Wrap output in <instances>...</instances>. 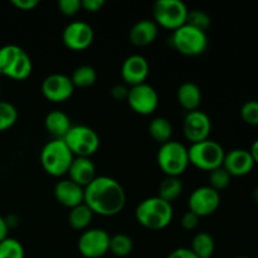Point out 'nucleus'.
Listing matches in <instances>:
<instances>
[{
  "label": "nucleus",
  "instance_id": "35",
  "mask_svg": "<svg viewBox=\"0 0 258 258\" xmlns=\"http://www.w3.org/2000/svg\"><path fill=\"white\" fill-rule=\"evenodd\" d=\"M199 219L201 218H199L197 214H194L193 212H185V213L183 214V217H181V227H183L185 231H193V229H196L197 227H198Z\"/></svg>",
  "mask_w": 258,
  "mask_h": 258
},
{
  "label": "nucleus",
  "instance_id": "38",
  "mask_svg": "<svg viewBox=\"0 0 258 258\" xmlns=\"http://www.w3.org/2000/svg\"><path fill=\"white\" fill-rule=\"evenodd\" d=\"M12 5L23 12H29L39 5V0H12Z\"/></svg>",
  "mask_w": 258,
  "mask_h": 258
},
{
  "label": "nucleus",
  "instance_id": "20",
  "mask_svg": "<svg viewBox=\"0 0 258 258\" xmlns=\"http://www.w3.org/2000/svg\"><path fill=\"white\" fill-rule=\"evenodd\" d=\"M68 179L86 188L96 178V166L90 158H75L70 169Z\"/></svg>",
  "mask_w": 258,
  "mask_h": 258
},
{
  "label": "nucleus",
  "instance_id": "25",
  "mask_svg": "<svg viewBox=\"0 0 258 258\" xmlns=\"http://www.w3.org/2000/svg\"><path fill=\"white\" fill-rule=\"evenodd\" d=\"M216 249L214 238L207 232H199L191 239L190 251L198 258H211Z\"/></svg>",
  "mask_w": 258,
  "mask_h": 258
},
{
  "label": "nucleus",
  "instance_id": "22",
  "mask_svg": "<svg viewBox=\"0 0 258 258\" xmlns=\"http://www.w3.org/2000/svg\"><path fill=\"white\" fill-rule=\"evenodd\" d=\"M176 100L179 105L188 112L199 108L202 102V91L194 82H184L176 91Z\"/></svg>",
  "mask_w": 258,
  "mask_h": 258
},
{
  "label": "nucleus",
  "instance_id": "17",
  "mask_svg": "<svg viewBox=\"0 0 258 258\" xmlns=\"http://www.w3.org/2000/svg\"><path fill=\"white\" fill-rule=\"evenodd\" d=\"M54 198L66 208H75L85 202V188L70 179H62L54 185Z\"/></svg>",
  "mask_w": 258,
  "mask_h": 258
},
{
  "label": "nucleus",
  "instance_id": "13",
  "mask_svg": "<svg viewBox=\"0 0 258 258\" xmlns=\"http://www.w3.org/2000/svg\"><path fill=\"white\" fill-rule=\"evenodd\" d=\"M42 93L45 100L53 103H60L70 100L75 92L71 77L63 73H52L42 82Z\"/></svg>",
  "mask_w": 258,
  "mask_h": 258
},
{
  "label": "nucleus",
  "instance_id": "6",
  "mask_svg": "<svg viewBox=\"0 0 258 258\" xmlns=\"http://www.w3.org/2000/svg\"><path fill=\"white\" fill-rule=\"evenodd\" d=\"M224 155L226 151L223 146L211 139L191 144L188 148L189 164L204 171H212L221 168L223 165Z\"/></svg>",
  "mask_w": 258,
  "mask_h": 258
},
{
  "label": "nucleus",
  "instance_id": "8",
  "mask_svg": "<svg viewBox=\"0 0 258 258\" xmlns=\"http://www.w3.org/2000/svg\"><path fill=\"white\" fill-rule=\"evenodd\" d=\"M63 141L75 158H90L100 149V136L92 127L73 125Z\"/></svg>",
  "mask_w": 258,
  "mask_h": 258
},
{
  "label": "nucleus",
  "instance_id": "31",
  "mask_svg": "<svg viewBox=\"0 0 258 258\" xmlns=\"http://www.w3.org/2000/svg\"><path fill=\"white\" fill-rule=\"evenodd\" d=\"M185 24L190 25V27L196 28V29H199L202 30V32L207 33V30H208V28L211 27L212 24V19L211 17H209L208 13H206L204 10L194 9V10H189Z\"/></svg>",
  "mask_w": 258,
  "mask_h": 258
},
{
  "label": "nucleus",
  "instance_id": "24",
  "mask_svg": "<svg viewBox=\"0 0 258 258\" xmlns=\"http://www.w3.org/2000/svg\"><path fill=\"white\" fill-rule=\"evenodd\" d=\"M93 216L95 214L92 213V211L85 203H82L80 206L75 207V208L70 209L68 223L76 231H86V229H88L91 222H92Z\"/></svg>",
  "mask_w": 258,
  "mask_h": 258
},
{
  "label": "nucleus",
  "instance_id": "44",
  "mask_svg": "<svg viewBox=\"0 0 258 258\" xmlns=\"http://www.w3.org/2000/svg\"><path fill=\"white\" fill-rule=\"evenodd\" d=\"M236 258H249V257H246V256H239V257H236Z\"/></svg>",
  "mask_w": 258,
  "mask_h": 258
},
{
  "label": "nucleus",
  "instance_id": "32",
  "mask_svg": "<svg viewBox=\"0 0 258 258\" xmlns=\"http://www.w3.org/2000/svg\"><path fill=\"white\" fill-rule=\"evenodd\" d=\"M231 179L232 176L229 175L228 171L223 166L209 171V186L217 191L226 189L231 184Z\"/></svg>",
  "mask_w": 258,
  "mask_h": 258
},
{
  "label": "nucleus",
  "instance_id": "11",
  "mask_svg": "<svg viewBox=\"0 0 258 258\" xmlns=\"http://www.w3.org/2000/svg\"><path fill=\"white\" fill-rule=\"evenodd\" d=\"M127 103L134 112L148 116L156 111L159 106V95L153 86L148 83L133 86L128 90Z\"/></svg>",
  "mask_w": 258,
  "mask_h": 258
},
{
  "label": "nucleus",
  "instance_id": "36",
  "mask_svg": "<svg viewBox=\"0 0 258 258\" xmlns=\"http://www.w3.org/2000/svg\"><path fill=\"white\" fill-rule=\"evenodd\" d=\"M128 90H130V87L126 86L125 83H117V85L112 86L110 95L115 101H126L128 96Z\"/></svg>",
  "mask_w": 258,
  "mask_h": 258
},
{
  "label": "nucleus",
  "instance_id": "10",
  "mask_svg": "<svg viewBox=\"0 0 258 258\" xmlns=\"http://www.w3.org/2000/svg\"><path fill=\"white\" fill-rule=\"evenodd\" d=\"M111 236L101 228H88L78 238V252L85 258H105L110 248Z\"/></svg>",
  "mask_w": 258,
  "mask_h": 258
},
{
  "label": "nucleus",
  "instance_id": "45",
  "mask_svg": "<svg viewBox=\"0 0 258 258\" xmlns=\"http://www.w3.org/2000/svg\"><path fill=\"white\" fill-rule=\"evenodd\" d=\"M0 95H2V85H0Z\"/></svg>",
  "mask_w": 258,
  "mask_h": 258
},
{
  "label": "nucleus",
  "instance_id": "18",
  "mask_svg": "<svg viewBox=\"0 0 258 258\" xmlns=\"http://www.w3.org/2000/svg\"><path fill=\"white\" fill-rule=\"evenodd\" d=\"M223 166L231 176H244L252 171L254 166L253 158L249 150L244 149H233L226 153Z\"/></svg>",
  "mask_w": 258,
  "mask_h": 258
},
{
  "label": "nucleus",
  "instance_id": "23",
  "mask_svg": "<svg viewBox=\"0 0 258 258\" xmlns=\"http://www.w3.org/2000/svg\"><path fill=\"white\" fill-rule=\"evenodd\" d=\"M149 134L156 143L163 145L171 140L173 125L166 117H155L149 123Z\"/></svg>",
  "mask_w": 258,
  "mask_h": 258
},
{
  "label": "nucleus",
  "instance_id": "27",
  "mask_svg": "<svg viewBox=\"0 0 258 258\" xmlns=\"http://www.w3.org/2000/svg\"><path fill=\"white\" fill-rule=\"evenodd\" d=\"M71 81H72L75 88H88L95 85L97 81V72L92 66L82 64L73 71Z\"/></svg>",
  "mask_w": 258,
  "mask_h": 258
},
{
  "label": "nucleus",
  "instance_id": "15",
  "mask_svg": "<svg viewBox=\"0 0 258 258\" xmlns=\"http://www.w3.org/2000/svg\"><path fill=\"white\" fill-rule=\"evenodd\" d=\"M212 131L211 117L201 110L186 112L183 121V133L190 144L201 143L209 139Z\"/></svg>",
  "mask_w": 258,
  "mask_h": 258
},
{
  "label": "nucleus",
  "instance_id": "33",
  "mask_svg": "<svg viewBox=\"0 0 258 258\" xmlns=\"http://www.w3.org/2000/svg\"><path fill=\"white\" fill-rule=\"evenodd\" d=\"M241 117L246 123L251 126H258V101L249 100L241 107Z\"/></svg>",
  "mask_w": 258,
  "mask_h": 258
},
{
  "label": "nucleus",
  "instance_id": "14",
  "mask_svg": "<svg viewBox=\"0 0 258 258\" xmlns=\"http://www.w3.org/2000/svg\"><path fill=\"white\" fill-rule=\"evenodd\" d=\"M95 32L88 23L75 20L67 24L63 29L62 40L67 48L72 50H85L92 44Z\"/></svg>",
  "mask_w": 258,
  "mask_h": 258
},
{
  "label": "nucleus",
  "instance_id": "40",
  "mask_svg": "<svg viewBox=\"0 0 258 258\" xmlns=\"http://www.w3.org/2000/svg\"><path fill=\"white\" fill-rule=\"evenodd\" d=\"M5 223H7L8 228H15L17 226H19V217L17 214H9L8 217H4Z\"/></svg>",
  "mask_w": 258,
  "mask_h": 258
},
{
  "label": "nucleus",
  "instance_id": "2",
  "mask_svg": "<svg viewBox=\"0 0 258 258\" xmlns=\"http://www.w3.org/2000/svg\"><path fill=\"white\" fill-rule=\"evenodd\" d=\"M174 217L173 206L161 198L150 197L138 204L135 218L144 228L150 231H161L171 223Z\"/></svg>",
  "mask_w": 258,
  "mask_h": 258
},
{
  "label": "nucleus",
  "instance_id": "30",
  "mask_svg": "<svg viewBox=\"0 0 258 258\" xmlns=\"http://www.w3.org/2000/svg\"><path fill=\"white\" fill-rule=\"evenodd\" d=\"M0 258H25L23 244L13 237H7L0 242Z\"/></svg>",
  "mask_w": 258,
  "mask_h": 258
},
{
  "label": "nucleus",
  "instance_id": "9",
  "mask_svg": "<svg viewBox=\"0 0 258 258\" xmlns=\"http://www.w3.org/2000/svg\"><path fill=\"white\" fill-rule=\"evenodd\" d=\"M188 13V7L181 0H156L153 4L154 22L171 32L185 24Z\"/></svg>",
  "mask_w": 258,
  "mask_h": 258
},
{
  "label": "nucleus",
  "instance_id": "1",
  "mask_svg": "<svg viewBox=\"0 0 258 258\" xmlns=\"http://www.w3.org/2000/svg\"><path fill=\"white\" fill-rule=\"evenodd\" d=\"M83 203L101 217H113L121 213L126 204V193L120 183L111 176H96L85 188Z\"/></svg>",
  "mask_w": 258,
  "mask_h": 258
},
{
  "label": "nucleus",
  "instance_id": "28",
  "mask_svg": "<svg viewBox=\"0 0 258 258\" xmlns=\"http://www.w3.org/2000/svg\"><path fill=\"white\" fill-rule=\"evenodd\" d=\"M134 242L130 236L125 233H117L111 236L108 252L116 257H127L133 252Z\"/></svg>",
  "mask_w": 258,
  "mask_h": 258
},
{
  "label": "nucleus",
  "instance_id": "37",
  "mask_svg": "<svg viewBox=\"0 0 258 258\" xmlns=\"http://www.w3.org/2000/svg\"><path fill=\"white\" fill-rule=\"evenodd\" d=\"M81 7L88 13H97L105 7V0H81Z\"/></svg>",
  "mask_w": 258,
  "mask_h": 258
},
{
  "label": "nucleus",
  "instance_id": "19",
  "mask_svg": "<svg viewBox=\"0 0 258 258\" xmlns=\"http://www.w3.org/2000/svg\"><path fill=\"white\" fill-rule=\"evenodd\" d=\"M159 27L154 20L141 19L133 25L128 33L130 42L136 47H146L158 38Z\"/></svg>",
  "mask_w": 258,
  "mask_h": 258
},
{
  "label": "nucleus",
  "instance_id": "39",
  "mask_svg": "<svg viewBox=\"0 0 258 258\" xmlns=\"http://www.w3.org/2000/svg\"><path fill=\"white\" fill-rule=\"evenodd\" d=\"M166 258H198V257H197L196 254L190 251V248L179 247V248L174 249L173 252H170Z\"/></svg>",
  "mask_w": 258,
  "mask_h": 258
},
{
  "label": "nucleus",
  "instance_id": "4",
  "mask_svg": "<svg viewBox=\"0 0 258 258\" xmlns=\"http://www.w3.org/2000/svg\"><path fill=\"white\" fill-rule=\"evenodd\" d=\"M73 159H75L73 154L71 153L64 141L60 139H53L48 141L40 151L42 168L44 169L45 173L55 178H59L68 173Z\"/></svg>",
  "mask_w": 258,
  "mask_h": 258
},
{
  "label": "nucleus",
  "instance_id": "7",
  "mask_svg": "<svg viewBox=\"0 0 258 258\" xmlns=\"http://www.w3.org/2000/svg\"><path fill=\"white\" fill-rule=\"evenodd\" d=\"M159 168L166 176H180L189 165L188 148L179 141H168L160 145L156 155Z\"/></svg>",
  "mask_w": 258,
  "mask_h": 258
},
{
  "label": "nucleus",
  "instance_id": "43",
  "mask_svg": "<svg viewBox=\"0 0 258 258\" xmlns=\"http://www.w3.org/2000/svg\"><path fill=\"white\" fill-rule=\"evenodd\" d=\"M253 199H254V202L258 204V186H256L253 190Z\"/></svg>",
  "mask_w": 258,
  "mask_h": 258
},
{
  "label": "nucleus",
  "instance_id": "34",
  "mask_svg": "<svg viewBox=\"0 0 258 258\" xmlns=\"http://www.w3.org/2000/svg\"><path fill=\"white\" fill-rule=\"evenodd\" d=\"M57 5L59 12L67 17H73L82 9L81 0H59Z\"/></svg>",
  "mask_w": 258,
  "mask_h": 258
},
{
  "label": "nucleus",
  "instance_id": "16",
  "mask_svg": "<svg viewBox=\"0 0 258 258\" xmlns=\"http://www.w3.org/2000/svg\"><path fill=\"white\" fill-rule=\"evenodd\" d=\"M150 72L148 59L141 54H131L121 66V77L126 86H138L145 83Z\"/></svg>",
  "mask_w": 258,
  "mask_h": 258
},
{
  "label": "nucleus",
  "instance_id": "26",
  "mask_svg": "<svg viewBox=\"0 0 258 258\" xmlns=\"http://www.w3.org/2000/svg\"><path fill=\"white\" fill-rule=\"evenodd\" d=\"M183 193V183L178 176H166L159 185L158 197L168 203H173Z\"/></svg>",
  "mask_w": 258,
  "mask_h": 258
},
{
  "label": "nucleus",
  "instance_id": "42",
  "mask_svg": "<svg viewBox=\"0 0 258 258\" xmlns=\"http://www.w3.org/2000/svg\"><path fill=\"white\" fill-rule=\"evenodd\" d=\"M249 153H251L252 158H253L254 164H258V139L252 144L251 149H249Z\"/></svg>",
  "mask_w": 258,
  "mask_h": 258
},
{
  "label": "nucleus",
  "instance_id": "3",
  "mask_svg": "<svg viewBox=\"0 0 258 258\" xmlns=\"http://www.w3.org/2000/svg\"><path fill=\"white\" fill-rule=\"evenodd\" d=\"M33 62L23 48L15 44L0 47V76L24 81L32 75Z\"/></svg>",
  "mask_w": 258,
  "mask_h": 258
},
{
  "label": "nucleus",
  "instance_id": "12",
  "mask_svg": "<svg viewBox=\"0 0 258 258\" xmlns=\"http://www.w3.org/2000/svg\"><path fill=\"white\" fill-rule=\"evenodd\" d=\"M219 204H221L219 191L214 190L209 185L194 189L188 201L189 211L197 214L199 218L212 216L219 208Z\"/></svg>",
  "mask_w": 258,
  "mask_h": 258
},
{
  "label": "nucleus",
  "instance_id": "21",
  "mask_svg": "<svg viewBox=\"0 0 258 258\" xmlns=\"http://www.w3.org/2000/svg\"><path fill=\"white\" fill-rule=\"evenodd\" d=\"M70 116L60 110H53L47 113L44 118V127L53 139L63 140L68 131L72 127Z\"/></svg>",
  "mask_w": 258,
  "mask_h": 258
},
{
  "label": "nucleus",
  "instance_id": "41",
  "mask_svg": "<svg viewBox=\"0 0 258 258\" xmlns=\"http://www.w3.org/2000/svg\"><path fill=\"white\" fill-rule=\"evenodd\" d=\"M8 232H9V228H8L7 223H5V218L0 214V242L7 238Z\"/></svg>",
  "mask_w": 258,
  "mask_h": 258
},
{
  "label": "nucleus",
  "instance_id": "5",
  "mask_svg": "<svg viewBox=\"0 0 258 258\" xmlns=\"http://www.w3.org/2000/svg\"><path fill=\"white\" fill-rule=\"evenodd\" d=\"M169 43L180 54L197 57L206 52L209 40L206 32H202L190 25L184 24L183 27L178 28L171 33Z\"/></svg>",
  "mask_w": 258,
  "mask_h": 258
},
{
  "label": "nucleus",
  "instance_id": "29",
  "mask_svg": "<svg viewBox=\"0 0 258 258\" xmlns=\"http://www.w3.org/2000/svg\"><path fill=\"white\" fill-rule=\"evenodd\" d=\"M18 121V110L13 103L0 100V133L9 130Z\"/></svg>",
  "mask_w": 258,
  "mask_h": 258
}]
</instances>
